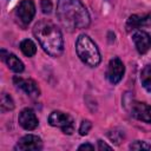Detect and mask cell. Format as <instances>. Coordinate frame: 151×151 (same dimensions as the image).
I'll list each match as a JSON object with an SVG mask.
<instances>
[{
    "label": "cell",
    "instance_id": "6da1fadb",
    "mask_svg": "<svg viewBox=\"0 0 151 151\" xmlns=\"http://www.w3.org/2000/svg\"><path fill=\"white\" fill-rule=\"evenodd\" d=\"M57 18L68 32L86 28L90 25V14L80 0H58Z\"/></svg>",
    "mask_w": 151,
    "mask_h": 151
},
{
    "label": "cell",
    "instance_id": "7a4b0ae2",
    "mask_svg": "<svg viewBox=\"0 0 151 151\" xmlns=\"http://www.w3.org/2000/svg\"><path fill=\"white\" fill-rule=\"evenodd\" d=\"M33 34L42 50L51 57H60L64 52V39L60 29L50 20H40L33 27Z\"/></svg>",
    "mask_w": 151,
    "mask_h": 151
},
{
    "label": "cell",
    "instance_id": "3957f363",
    "mask_svg": "<svg viewBox=\"0 0 151 151\" xmlns=\"http://www.w3.org/2000/svg\"><path fill=\"white\" fill-rule=\"evenodd\" d=\"M76 51L79 59L90 67H96L100 64V52L94 41L86 34H80L76 41Z\"/></svg>",
    "mask_w": 151,
    "mask_h": 151
},
{
    "label": "cell",
    "instance_id": "277c9868",
    "mask_svg": "<svg viewBox=\"0 0 151 151\" xmlns=\"http://www.w3.org/2000/svg\"><path fill=\"white\" fill-rule=\"evenodd\" d=\"M48 123L51 126H55L61 129L65 134H72L74 131V122L73 118L61 111H53L48 117Z\"/></svg>",
    "mask_w": 151,
    "mask_h": 151
},
{
    "label": "cell",
    "instance_id": "5b68a950",
    "mask_svg": "<svg viewBox=\"0 0 151 151\" xmlns=\"http://www.w3.org/2000/svg\"><path fill=\"white\" fill-rule=\"evenodd\" d=\"M35 14V5L33 0H21L15 9V15L19 19V21L26 26L28 25Z\"/></svg>",
    "mask_w": 151,
    "mask_h": 151
},
{
    "label": "cell",
    "instance_id": "8992f818",
    "mask_svg": "<svg viewBox=\"0 0 151 151\" xmlns=\"http://www.w3.org/2000/svg\"><path fill=\"white\" fill-rule=\"evenodd\" d=\"M124 73H125V66H124L123 61L118 57H114L113 59H111L109 63L107 70H106L107 80L113 85L118 84L123 79Z\"/></svg>",
    "mask_w": 151,
    "mask_h": 151
},
{
    "label": "cell",
    "instance_id": "52a82bcc",
    "mask_svg": "<svg viewBox=\"0 0 151 151\" xmlns=\"http://www.w3.org/2000/svg\"><path fill=\"white\" fill-rule=\"evenodd\" d=\"M42 149V140L35 134H26L19 139L14 150L20 151H39Z\"/></svg>",
    "mask_w": 151,
    "mask_h": 151
},
{
    "label": "cell",
    "instance_id": "ba28073f",
    "mask_svg": "<svg viewBox=\"0 0 151 151\" xmlns=\"http://www.w3.org/2000/svg\"><path fill=\"white\" fill-rule=\"evenodd\" d=\"M13 83H14V85L18 88H20L21 91H24L29 97L37 98V97L40 96V90H39L38 85H37V83L34 80H32V79H26V78L15 76L13 78Z\"/></svg>",
    "mask_w": 151,
    "mask_h": 151
},
{
    "label": "cell",
    "instance_id": "9c48e42d",
    "mask_svg": "<svg viewBox=\"0 0 151 151\" xmlns=\"http://www.w3.org/2000/svg\"><path fill=\"white\" fill-rule=\"evenodd\" d=\"M130 114L132 117H134L136 119H138V120L151 124V106L145 104V103L132 101Z\"/></svg>",
    "mask_w": 151,
    "mask_h": 151
},
{
    "label": "cell",
    "instance_id": "30bf717a",
    "mask_svg": "<svg viewBox=\"0 0 151 151\" xmlns=\"http://www.w3.org/2000/svg\"><path fill=\"white\" fill-rule=\"evenodd\" d=\"M18 122H19V124H20V126H21L22 129L28 130V131L34 130V129L38 126V124H39L38 118H37L34 111H33L32 109H28V107L24 109V110L19 113Z\"/></svg>",
    "mask_w": 151,
    "mask_h": 151
},
{
    "label": "cell",
    "instance_id": "8fae6325",
    "mask_svg": "<svg viewBox=\"0 0 151 151\" xmlns=\"http://www.w3.org/2000/svg\"><path fill=\"white\" fill-rule=\"evenodd\" d=\"M132 40L134 42L136 50L140 54L146 53L151 48V35L144 31L137 29L132 35Z\"/></svg>",
    "mask_w": 151,
    "mask_h": 151
},
{
    "label": "cell",
    "instance_id": "7c38bea8",
    "mask_svg": "<svg viewBox=\"0 0 151 151\" xmlns=\"http://www.w3.org/2000/svg\"><path fill=\"white\" fill-rule=\"evenodd\" d=\"M144 26H151V13L147 14H132L126 21V31L131 32Z\"/></svg>",
    "mask_w": 151,
    "mask_h": 151
},
{
    "label": "cell",
    "instance_id": "4fadbf2b",
    "mask_svg": "<svg viewBox=\"0 0 151 151\" xmlns=\"http://www.w3.org/2000/svg\"><path fill=\"white\" fill-rule=\"evenodd\" d=\"M1 53H2V59L6 61L7 66H8L13 72H15V73H21V72L25 70L24 63H22L15 54H13V53H6V55H5L4 50L1 51Z\"/></svg>",
    "mask_w": 151,
    "mask_h": 151
},
{
    "label": "cell",
    "instance_id": "5bb4252c",
    "mask_svg": "<svg viewBox=\"0 0 151 151\" xmlns=\"http://www.w3.org/2000/svg\"><path fill=\"white\" fill-rule=\"evenodd\" d=\"M20 50L26 57H33L37 53V46L31 39H25L20 42Z\"/></svg>",
    "mask_w": 151,
    "mask_h": 151
},
{
    "label": "cell",
    "instance_id": "9a60e30c",
    "mask_svg": "<svg viewBox=\"0 0 151 151\" xmlns=\"http://www.w3.org/2000/svg\"><path fill=\"white\" fill-rule=\"evenodd\" d=\"M140 81H142L143 87L146 91L151 92V66L150 65L144 66V68L142 70V72H140Z\"/></svg>",
    "mask_w": 151,
    "mask_h": 151
},
{
    "label": "cell",
    "instance_id": "2e32d148",
    "mask_svg": "<svg viewBox=\"0 0 151 151\" xmlns=\"http://www.w3.org/2000/svg\"><path fill=\"white\" fill-rule=\"evenodd\" d=\"M0 109L1 112H7V111H12L14 109V101L12 99V97L9 94H7L6 92L1 93V104H0Z\"/></svg>",
    "mask_w": 151,
    "mask_h": 151
},
{
    "label": "cell",
    "instance_id": "e0dca14e",
    "mask_svg": "<svg viewBox=\"0 0 151 151\" xmlns=\"http://www.w3.org/2000/svg\"><path fill=\"white\" fill-rule=\"evenodd\" d=\"M130 149L131 150H150L151 146L143 140H136L132 144H130Z\"/></svg>",
    "mask_w": 151,
    "mask_h": 151
},
{
    "label": "cell",
    "instance_id": "ac0fdd59",
    "mask_svg": "<svg viewBox=\"0 0 151 151\" xmlns=\"http://www.w3.org/2000/svg\"><path fill=\"white\" fill-rule=\"evenodd\" d=\"M91 127H92V123L90 120H87V119L83 120L81 124H80V126H79V133H80V136H86L90 132Z\"/></svg>",
    "mask_w": 151,
    "mask_h": 151
},
{
    "label": "cell",
    "instance_id": "d6986e66",
    "mask_svg": "<svg viewBox=\"0 0 151 151\" xmlns=\"http://www.w3.org/2000/svg\"><path fill=\"white\" fill-rule=\"evenodd\" d=\"M40 8L44 14H50L53 8L52 1L51 0H40Z\"/></svg>",
    "mask_w": 151,
    "mask_h": 151
},
{
    "label": "cell",
    "instance_id": "ffe728a7",
    "mask_svg": "<svg viewBox=\"0 0 151 151\" xmlns=\"http://www.w3.org/2000/svg\"><path fill=\"white\" fill-rule=\"evenodd\" d=\"M119 133H122V132L111 131V132H109V138H110L112 142H114L116 144H119V143H120V138H118V134H119Z\"/></svg>",
    "mask_w": 151,
    "mask_h": 151
},
{
    "label": "cell",
    "instance_id": "44dd1931",
    "mask_svg": "<svg viewBox=\"0 0 151 151\" xmlns=\"http://www.w3.org/2000/svg\"><path fill=\"white\" fill-rule=\"evenodd\" d=\"M98 149L99 150H112V146L107 145L106 143H104L101 139L98 140Z\"/></svg>",
    "mask_w": 151,
    "mask_h": 151
},
{
    "label": "cell",
    "instance_id": "7402d4cb",
    "mask_svg": "<svg viewBox=\"0 0 151 151\" xmlns=\"http://www.w3.org/2000/svg\"><path fill=\"white\" fill-rule=\"evenodd\" d=\"M93 149H94V146H93L92 144H90V143L81 144V145L78 147V150H93Z\"/></svg>",
    "mask_w": 151,
    "mask_h": 151
}]
</instances>
